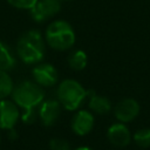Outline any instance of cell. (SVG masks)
<instances>
[{"label":"cell","instance_id":"cell-1","mask_svg":"<svg viewBox=\"0 0 150 150\" xmlns=\"http://www.w3.org/2000/svg\"><path fill=\"white\" fill-rule=\"evenodd\" d=\"M13 102L22 108V121L25 123H32L35 120V108L40 105L45 98V91L35 82L23 81L19 86L13 88L12 91Z\"/></svg>","mask_w":150,"mask_h":150},{"label":"cell","instance_id":"cell-2","mask_svg":"<svg viewBox=\"0 0 150 150\" xmlns=\"http://www.w3.org/2000/svg\"><path fill=\"white\" fill-rule=\"evenodd\" d=\"M16 50L20 60L26 64L40 62L45 55V40L40 32L30 29L25 32L18 40Z\"/></svg>","mask_w":150,"mask_h":150},{"label":"cell","instance_id":"cell-3","mask_svg":"<svg viewBox=\"0 0 150 150\" xmlns=\"http://www.w3.org/2000/svg\"><path fill=\"white\" fill-rule=\"evenodd\" d=\"M47 45L56 50H66L75 43V32L69 22L55 20L49 23L45 36Z\"/></svg>","mask_w":150,"mask_h":150},{"label":"cell","instance_id":"cell-4","mask_svg":"<svg viewBox=\"0 0 150 150\" xmlns=\"http://www.w3.org/2000/svg\"><path fill=\"white\" fill-rule=\"evenodd\" d=\"M86 97L87 90L80 82L75 80H64L57 87V101L64 109L69 111L79 109Z\"/></svg>","mask_w":150,"mask_h":150},{"label":"cell","instance_id":"cell-5","mask_svg":"<svg viewBox=\"0 0 150 150\" xmlns=\"http://www.w3.org/2000/svg\"><path fill=\"white\" fill-rule=\"evenodd\" d=\"M61 9V0H38L30 11V16L36 22L53 18Z\"/></svg>","mask_w":150,"mask_h":150},{"label":"cell","instance_id":"cell-6","mask_svg":"<svg viewBox=\"0 0 150 150\" xmlns=\"http://www.w3.org/2000/svg\"><path fill=\"white\" fill-rule=\"evenodd\" d=\"M19 117V108L13 101L0 100V129H14Z\"/></svg>","mask_w":150,"mask_h":150},{"label":"cell","instance_id":"cell-7","mask_svg":"<svg viewBox=\"0 0 150 150\" xmlns=\"http://www.w3.org/2000/svg\"><path fill=\"white\" fill-rule=\"evenodd\" d=\"M139 114V104L134 98H124L120 101L115 109L114 115L121 123H128L135 120Z\"/></svg>","mask_w":150,"mask_h":150},{"label":"cell","instance_id":"cell-8","mask_svg":"<svg viewBox=\"0 0 150 150\" xmlns=\"http://www.w3.org/2000/svg\"><path fill=\"white\" fill-rule=\"evenodd\" d=\"M32 74L35 83L41 87H52L57 81V70L50 63H41L35 66Z\"/></svg>","mask_w":150,"mask_h":150},{"label":"cell","instance_id":"cell-9","mask_svg":"<svg viewBox=\"0 0 150 150\" xmlns=\"http://www.w3.org/2000/svg\"><path fill=\"white\" fill-rule=\"evenodd\" d=\"M94 116L90 111L88 110H79L71 118V130L79 135V136H84L89 134L93 128H94Z\"/></svg>","mask_w":150,"mask_h":150},{"label":"cell","instance_id":"cell-10","mask_svg":"<svg viewBox=\"0 0 150 150\" xmlns=\"http://www.w3.org/2000/svg\"><path fill=\"white\" fill-rule=\"evenodd\" d=\"M107 137L109 142L117 148H124L129 145L131 141V134L128 129V127L124 123H114L109 127L107 131Z\"/></svg>","mask_w":150,"mask_h":150},{"label":"cell","instance_id":"cell-11","mask_svg":"<svg viewBox=\"0 0 150 150\" xmlns=\"http://www.w3.org/2000/svg\"><path fill=\"white\" fill-rule=\"evenodd\" d=\"M61 114V104L55 100H46L42 101L39 108V117L43 125L50 127L53 125Z\"/></svg>","mask_w":150,"mask_h":150},{"label":"cell","instance_id":"cell-12","mask_svg":"<svg viewBox=\"0 0 150 150\" xmlns=\"http://www.w3.org/2000/svg\"><path fill=\"white\" fill-rule=\"evenodd\" d=\"M88 95L90 96L89 97V108L94 112H96L98 115H105L111 110V103L107 97L96 95L95 91L87 90V96Z\"/></svg>","mask_w":150,"mask_h":150},{"label":"cell","instance_id":"cell-13","mask_svg":"<svg viewBox=\"0 0 150 150\" xmlns=\"http://www.w3.org/2000/svg\"><path fill=\"white\" fill-rule=\"evenodd\" d=\"M87 63H88L87 54L83 50H81V49H77V50L73 52L69 55V57H68V64L74 70H82V69H84Z\"/></svg>","mask_w":150,"mask_h":150},{"label":"cell","instance_id":"cell-14","mask_svg":"<svg viewBox=\"0 0 150 150\" xmlns=\"http://www.w3.org/2000/svg\"><path fill=\"white\" fill-rule=\"evenodd\" d=\"M15 66V59L9 52L8 47L0 41V70L7 71Z\"/></svg>","mask_w":150,"mask_h":150},{"label":"cell","instance_id":"cell-15","mask_svg":"<svg viewBox=\"0 0 150 150\" xmlns=\"http://www.w3.org/2000/svg\"><path fill=\"white\" fill-rule=\"evenodd\" d=\"M14 84L11 76L6 73L0 70V100H5L7 96H9L13 91Z\"/></svg>","mask_w":150,"mask_h":150},{"label":"cell","instance_id":"cell-16","mask_svg":"<svg viewBox=\"0 0 150 150\" xmlns=\"http://www.w3.org/2000/svg\"><path fill=\"white\" fill-rule=\"evenodd\" d=\"M134 142L139 148H149L150 146V129L143 128L137 130L132 136Z\"/></svg>","mask_w":150,"mask_h":150},{"label":"cell","instance_id":"cell-17","mask_svg":"<svg viewBox=\"0 0 150 150\" xmlns=\"http://www.w3.org/2000/svg\"><path fill=\"white\" fill-rule=\"evenodd\" d=\"M49 149L50 150H70V145L68 143V141L63 139V138H52L49 142Z\"/></svg>","mask_w":150,"mask_h":150},{"label":"cell","instance_id":"cell-18","mask_svg":"<svg viewBox=\"0 0 150 150\" xmlns=\"http://www.w3.org/2000/svg\"><path fill=\"white\" fill-rule=\"evenodd\" d=\"M7 2L19 9H32L38 0H7Z\"/></svg>","mask_w":150,"mask_h":150},{"label":"cell","instance_id":"cell-19","mask_svg":"<svg viewBox=\"0 0 150 150\" xmlns=\"http://www.w3.org/2000/svg\"><path fill=\"white\" fill-rule=\"evenodd\" d=\"M75 150H93V149L89 148V146H79V148H76Z\"/></svg>","mask_w":150,"mask_h":150},{"label":"cell","instance_id":"cell-20","mask_svg":"<svg viewBox=\"0 0 150 150\" xmlns=\"http://www.w3.org/2000/svg\"><path fill=\"white\" fill-rule=\"evenodd\" d=\"M0 141H1V137H0Z\"/></svg>","mask_w":150,"mask_h":150}]
</instances>
